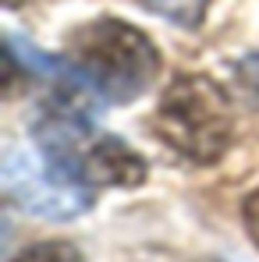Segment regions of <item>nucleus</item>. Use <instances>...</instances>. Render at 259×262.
<instances>
[{
	"label": "nucleus",
	"mask_w": 259,
	"mask_h": 262,
	"mask_svg": "<svg viewBox=\"0 0 259 262\" xmlns=\"http://www.w3.org/2000/svg\"><path fill=\"white\" fill-rule=\"evenodd\" d=\"M68 64L103 103H131L160 75V53L146 32L117 18H96L68 39Z\"/></svg>",
	"instance_id": "obj_1"
},
{
	"label": "nucleus",
	"mask_w": 259,
	"mask_h": 262,
	"mask_svg": "<svg viewBox=\"0 0 259 262\" xmlns=\"http://www.w3.org/2000/svg\"><path fill=\"white\" fill-rule=\"evenodd\" d=\"M153 131L185 160L210 167L231 145V103L227 92L206 75H177L153 114Z\"/></svg>",
	"instance_id": "obj_2"
},
{
	"label": "nucleus",
	"mask_w": 259,
	"mask_h": 262,
	"mask_svg": "<svg viewBox=\"0 0 259 262\" xmlns=\"http://www.w3.org/2000/svg\"><path fill=\"white\" fill-rule=\"evenodd\" d=\"M4 188L11 202H18L25 213L46 220H71L92 209L89 188L57 174L50 163L32 160L29 152H7L4 156Z\"/></svg>",
	"instance_id": "obj_3"
},
{
	"label": "nucleus",
	"mask_w": 259,
	"mask_h": 262,
	"mask_svg": "<svg viewBox=\"0 0 259 262\" xmlns=\"http://www.w3.org/2000/svg\"><path fill=\"white\" fill-rule=\"evenodd\" d=\"M153 14H160V18H167L174 25H181V29H199V21H203V14H206V4L210 0H142Z\"/></svg>",
	"instance_id": "obj_4"
},
{
	"label": "nucleus",
	"mask_w": 259,
	"mask_h": 262,
	"mask_svg": "<svg viewBox=\"0 0 259 262\" xmlns=\"http://www.w3.org/2000/svg\"><path fill=\"white\" fill-rule=\"evenodd\" d=\"M11 262H86L71 241H39L25 252H18Z\"/></svg>",
	"instance_id": "obj_5"
},
{
	"label": "nucleus",
	"mask_w": 259,
	"mask_h": 262,
	"mask_svg": "<svg viewBox=\"0 0 259 262\" xmlns=\"http://www.w3.org/2000/svg\"><path fill=\"white\" fill-rule=\"evenodd\" d=\"M234 82H238L242 92H245V99L259 106V53H249L245 60H238V68H234Z\"/></svg>",
	"instance_id": "obj_6"
},
{
	"label": "nucleus",
	"mask_w": 259,
	"mask_h": 262,
	"mask_svg": "<svg viewBox=\"0 0 259 262\" xmlns=\"http://www.w3.org/2000/svg\"><path fill=\"white\" fill-rule=\"evenodd\" d=\"M242 216H245V230H249V237L256 241V248H259V188L249 195V199H245Z\"/></svg>",
	"instance_id": "obj_7"
},
{
	"label": "nucleus",
	"mask_w": 259,
	"mask_h": 262,
	"mask_svg": "<svg viewBox=\"0 0 259 262\" xmlns=\"http://www.w3.org/2000/svg\"><path fill=\"white\" fill-rule=\"evenodd\" d=\"M203 262H220V259H203Z\"/></svg>",
	"instance_id": "obj_8"
}]
</instances>
